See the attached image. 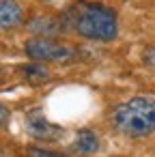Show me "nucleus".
<instances>
[{"mask_svg": "<svg viewBox=\"0 0 155 157\" xmlns=\"http://www.w3.org/2000/svg\"><path fill=\"white\" fill-rule=\"evenodd\" d=\"M71 28L78 37L88 41L108 43L118 35V15L101 2H86L71 11Z\"/></svg>", "mask_w": 155, "mask_h": 157, "instance_id": "1", "label": "nucleus"}, {"mask_svg": "<svg viewBox=\"0 0 155 157\" xmlns=\"http://www.w3.org/2000/svg\"><path fill=\"white\" fill-rule=\"evenodd\" d=\"M112 127L127 138H146L155 133V99L131 97L112 110Z\"/></svg>", "mask_w": 155, "mask_h": 157, "instance_id": "2", "label": "nucleus"}, {"mask_svg": "<svg viewBox=\"0 0 155 157\" xmlns=\"http://www.w3.org/2000/svg\"><path fill=\"white\" fill-rule=\"evenodd\" d=\"M24 52L30 60H39V63H71L76 58H80V50L60 41H54L52 37H30L24 45Z\"/></svg>", "mask_w": 155, "mask_h": 157, "instance_id": "3", "label": "nucleus"}, {"mask_svg": "<svg viewBox=\"0 0 155 157\" xmlns=\"http://www.w3.org/2000/svg\"><path fill=\"white\" fill-rule=\"evenodd\" d=\"M24 123H26L28 136L35 138V140H39V142H54V140L63 138V127L50 123L48 116L41 112V108L28 110L26 116H24Z\"/></svg>", "mask_w": 155, "mask_h": 157, "instance_id": "4", "label": "nucleus"}, {"mask_svg": "<svg viewBox=\"0 0 155 157\" xmlns=\"http://www.w3.org/2000/svg\"><path fill=\"white\" fill-rule=\"evenodd\" d=\"M26 20V9L17 0H0V30H11L22 26Z\"/></svg>", "mask_w": 155, "mask_h": 157, "instance_id": "5", "label": "nucleus"}, {"mask_svg": "<svg viewBox=\"0 0 155 157\" xmlns=\"http://www.w3.org/2000/svg\"><path fill=\"white\" fill-rule=\"evenodd\" d=\"M101 148V142H99V136L84 127V129H78L76 136H73V144H71V151L78 153V155H95L97 151Z\"/></svg>", "mask_w": 155, "mask_h": 157, "instance_id": "6", "label": "nucleus"}, {"mask_svg": "<svg viewBox=\"0 0 155 157\" xmlns=\"http://www.w3.org/2000/svg\"><path fill=\"white\" fill-rule=\"evenodd\" d=\"M65 22L60 17H35L28 28L33 33H37V37H52V35H60L67 30V26H63Z\"/></svg>", "mask_w": 155, "mask_h": 157, "instance_id": "7", "label": "nucleus"}, {"mask_svg": "<svg viewBox=\"0 0 155 157\" xmlns=\"http://www.w3.org/2000/svg\"><path fill=\"white\" fill-rule=\"evenodd\" d=\"M17 71L22 73V78H24L28 84H45V82H50V78H52L50 69L45 67V63H39V60H30V63L22 65Z\"/></svg>", "mask_w": 155, "mask_h": 157, "instance_id": "8", "label": "nucleus"}, {"mask_svg": "<svg viewBox=\"0 0 155 157\" xmlns=\"http://www.w3.org/2000/svg\"><path fill=\"white\" fill-rule=\"evenodd\" d=\"M26 157H67V155H63L58 151H52V148H45V146L33 144V146L26 148Z\"/></svg>", "mask_w": 155, "mask_h": 157, "instance_id": "9", "label": "nucleus"}, {"mask_svg": "<svg viewBox=\"0 0 155 157\" xmlns=\"http://www.w3.org/2000/svg\"><path fill=\"white\" fill-rule=\"evenodd\" d=\"M9 121V108L5 103H0V127H5Z\"/></svg>", "mask_w": 155, "mask_h": 157, "instance_id": "10", "label": "nucleus"}, {"mask_svg": "<svg viewBox=\"0 0 155 157\" xmlns=\"http://www.w3.org/2000/svg\"><path fill=\"white\" fill-rule=\"evenodd\" d=\"M144 63H149V65L155 67V48H151V50L144 52Z\"/></svg>", "mask_w": 155, "mask_h": 157, "instance_id": "11", "label": "nucleus"}, {"mask_svg": "<svg viewBox=\"0 0 155 157\" xmlns=\"http://www.w3.org/2000/svg\"><path fill=\"white\" fill-rule=\"evenodd\" d=\"M0 157H9V155H7V153H2V151H0Z\"/></svg>", "mask_w": 155, "mask_h": 157, "instance_id": "12", "label": "nucleus"}]
</instances>
